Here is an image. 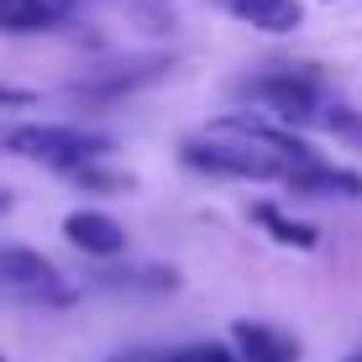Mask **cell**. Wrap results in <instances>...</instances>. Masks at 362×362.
I'll list each match as a JSON object with an SVG mask.
<instances>
[{
  "label": "cell",
  "instance_id": "1",
  "mask_svg": "<svg viewBox=\"0 0 362 362\" xmlns=\"http://www.w3.org/2000/svg\"><path fill=\"white\" fill-rule=\"evenodd\" d=\"M184 163L216 179H247V184H289L305 163H315V147H305L294 132L273 127V121L236 110V116L210 121L199 136L179 147Z\"/></svg>",
  "mask_w": 362,
  "mask_h": 362
},
{
  "label": "cell",
  "instance_id": "2",
  "mask_svg": "<svg viewBox=\"0 0 362 362\" xmlns=\"http://www.w3.org/2000/svg\"><path fill=\"white\" fill-rule=\"evenodd\" d=\"M105 136L84 127H42V121H21V127H0V153L27 158L37 168L53 173H84L105 158Z\"/></svg>",
  "mask_w": 362,
  "mask_h": 362
},
{
  "label": "cell",
  "instance_id": "3",
  "mask_svg": "<svg viewBox=\"0 0 362 362\" xmlns=\"http://www.w3.org/2000/svg\"><path fill=\"white\" fill-rule=\"evenodd\" d=\"M236 100H242L252 116H263L284 132L320 127V116H326V105H331V100L320 95V84L305 79V74H252V79L236 84Z\"/></svg>",
  "mask_w": 362,
  "mask_h": 362
},
{
  "label": "cell",
  "instance_id": "4",
  "mask_svg": "<svg viewBox=\"0 0 362 362\" xmlns=\"http://www.w3.org/2000/svg\"><path fill=\"white\" fill-rule=\"evenodd\" d=\"M0 294L37 305V310H69L79 299L69 273L58 263H47L42 252H32V247H0Z\"/></svg>",
  "mask_w": 362,
  "mask_h": 362
},
{
  "label": "cell",
  "instance_id": "5",
  "mask_svg": "<svg viewBox=\"0 0 362 362\" xmlns=\"http://www.w3.org/2000/svg\"><path fill=\"white\" fill-rule=\"evenodd\" d=\"M226 352L236 362H299V336L279 331V326H263V320H236Z\"/></svg>",
  "mask_w": 362,
  "mask_h": 362
},
{
  "label": "cell",
  "instance_id": "6",
  "mask_svg": "<svg viewBox=\"0 0 362 362\" xmlns=\"http://www.w3.org/2000/svg\"><path fill=\"white\" fill-rule=\"evenodd\" d=\"M64 236L79 247V252H90V257L127 252V231H121V221L105 216V210H74V216H64Z\"/></svg>",
  "mask_w": 362,
  "mask_h": 362
},
{
  "label": "cell",
  "instance_id": "7",
  "mask_svg": "<svg viewBox=\"0 0 362 362\" xmlns=\"http://www.w3.org/2000/svg\"><path fill=\"white\" fill-rule=\"evenodd\" d=\"M168 74V58H136V64H110L105 74H90V79L74 84V95H90V100H116L127 90H142V84L163 79Z\"/></svg>",
  "mask_w": 362,
  "mask_h": 362
},
{
  "label": "cell",
  "instance_id": "8",
  "mask_svg": "<svg viewBox=\"0 0 362 362\" xmlns=\"http://www.w3.org/2000/svg\"><path fill=\"white\" fill-rule=\"evenodd\" d=\"M216 6H226L236 21H247L263 37H289L305 27V6L299 0H216Z\"/></svg>",
  "mask_w": 362,
  "mask_h": 362
},
{
  "label": "cell",
  "instance_id": "9",
  "mask_svg": "<svg viewBox=\"0 0 362 362\" xmlns=\"http://www.w3.org/2000/svg\"><path fill=\"white\" fill-rule=\"evenodd\" d=\"M289 189H299V194H341V199H362V173L336 168V163H326V158H315V163H305V168L289 179Z\"/></svg>",
  "mask_w": 362,
  "mask_h": 362
},
{
  "label": "cell",
  "instance_id": "10",
  "mask_svg": "<svg viewBox=\"0 0 362 362\" xmlns=\"http://www.w3.org/2000/svg\"><path fill=\"white\" fill-rule=\"evenodd\" d=\"M58 21H64L58 0H0V32H11V37L53 32Z\"/></svg>",
  "mask_w": 362,
  "mask_h": 362
},
{
  "label": "cell",
  "instance_id": "11",
  "mask_svg": "<svg viewBox=\"0 0 362 362\" xmlns=\"http://www.w3.org/2000/svg\"><path fill=\"white\" fill-rule=\"evenodd\" d=\"M252 221H257V226H268V236H273V242L299 247V252H310V247L320 242V236H315V226H305V221L284 216V210H279V205H268V199H263V205H252Z\"/></svg>",
  "mask_w": 362,
  "mask_h": 362
},
{
  "label": "cell",
  "instance_id": "12",
  "mask_svg": "<svg viewBox=\"0 0 362 362\" xmlns=\"http://www.w3.org/2000/svg\"><path fill=\"white\" fill-rule=\"evenodd\" d=\"M320 132H336V136H346V142H357L362 147V110L352 105H326V116H320Z\"/></svg>",
  "mask_w": 362,
  "mask_h": 362
},
{
  "label": "cell",
  "instance_id": "13",
  "mask_svg": "<svg viewBox=\"0 0 362 362\" xmlns=\"http://www.w3.org/2000/svg\"><path fill=\"white\" fill-rule=\"evenodd\" d=\"M173 362H236L221 341H194V346H173Z\"/></svg>",
  "mask_w": 362,
  "mask_h": 362
},
{
  "label": "cell",
  "instance_id": "14",
  "mask_svg": "<svg viewBox=\"0 0 362 362\" xmlns=\"http://www.w3.org/2000/svg\"><path fill=\"white\" fill-rule=\"evenodd\" d=\"M100 362H173V346H136V352H116Z\"/></svg>",
  "mask_w": 362,
  "mask_h": 362
},
{
  "label": "cell",
  "instance_id": "15",
  "mask_svg": "<svg viewBox=\"0 0 362 362\" xmlns=\"http://www.w3.org/2000/svg\"><path fill=\"white\" fill-rule=\"evenodd\" d=\"M37 90H16V84H0V110H16V105H32Z\"/></svg>",
  "mask_w": 362,
  "mask_h": 362
},
{
  "label": "cell",
  "instance_id": "16",
  "mask_svg": "<svg viewBox=\"0 0 362 362\" xmlns=\"http://www.w3.org/2000/svg\"><path fill=\"white\" fill-rule=\"evenodd\" d=\"M341 362H362V352H352V357H341Z\"/></svg>",
  "mask_w": 362,
  "mask_h": 362
},
{
  "label": "cell",
  "instance_id": "17",
  "mask_svg": "<svg viewBox=\"0 0 362 362\" xmlns=\"http://www.w3.org/2000/svg\"><path fill=\"white\" fill-rule=\"evenodd\" d=\"M58 6H64V0H58Z\"/></svg>",
  "mask_w": 362,
  "mask_h": 362
},
{
  "label": "cell",
  "instance_id": "18",
  "mask_svg": "<svg viewBox=\"0 0 362 362\" xmlns=\"http://www.w3.org/2000/svg\"><path fill=\"white\" fill-rule=\"evenodd\" d=\"M0 362H6V357H0Z\"/></svg>",
  "mask_w": 362,
  "mask_h": 362
}]
</instances>
